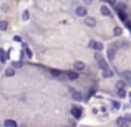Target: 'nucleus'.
<instances>
[{"mask_svg": "<svg viewBox=\"0 0 131 127\" xmlns=\"http://www.w3.org/2000/svg\"><path fill=\"white\" fill-rule=\"evenodd\" d=\"M70 112H71V115H73V119H77V121H80L81 115H83V109H81L80 105H73Z\"/></svg>", "mask_w": 131, "mask_h": 127, "instance_id": "nucleus-3", "label": "nucleus"}, {"mask_svg": "<svg viewBox=\"0 0 131 127\" xmlns=\"http://www.w3.org/2000/svg\"><path fill=\"white\" fill-rule=\"evenodd\" d=\"M115 12H116V15L119 17V19L125 22V20H128V13L126 12H123V10H118V9H115Z\"/></svg>", "mask_w": 131, "mask_h": 127, "instance_id": "nucleus-13", "label": "nucleus"}, {"mask_svg": "<svg viewBox=\"0 0 131 127\" xmlns=\"http://www.w3.org/2000/svg\"><path fill=\"white\" fill-rule=\"evenodd\" d=\"M113 33H115L116 37H119V35L123 33V29H121V27H115V30H113Z\"/></svg>", "mask_w": 131, "mask_h": 127, "instance_id": "nucleus-24", "label": "nucleus"}, {"mask_svg": "<svg viewBox=\"0 0 131 127\" xmlns=\"http://www.w3.org/2000/svg\"><path fill=\"white\" fill-rule=\"evenodd\" d=\"M121 77L129 84V82H131V70H125V72H121Z\"/></svg>", "mask_w": 131, "mask_h": 127, "instance_id": "nucleus-14", "label": "nucleus"}, {"mask_svg": "<svg viewBox=\"0 0 131 127\" xmlns=\"http://www.w3.org/2000/svg\"><path fill=\"white\" fill-rule=\"evenodd\" d=\"M83 3H85V5H91L93 0H83Z\"/></svg>", "mask_w": 131, "mask_h": 127, "instance_id": "nucleus-31", "label": "nucleus"}, {"mask_svg": "<svg viewBox=\"0 0 131 127\" xmlns=\"http://www.w3.org/2000/svg\"><path fill=\"white\" fill-rule=\"evenodd\" d=\"M86 13H88L86 5H80V7L75 9V15H77V17H86Z\"/></svg>", "mask_w": 131, "mask_h": 127, "instance_id": "nucleus-6", "label": "nucleus"}, {"mask_svg": "<svg viewBox=\"0 0 131 127\" xmlns=\"http://www.w3.org/2000/svg\"><path fill=\"white\" fill-rule=\"evenodd\" d=\"M73 69H75L77 72H81V70H85V64L81 62V60H77V62L73 64Z\"/></svg>", "mask_w": 131, "mask_h": 127, "instance_id": "nucleus-10", "label": "nucleus"}, {"mask_svg": "<svg viewBox=\"0 0 131 127\" xmlns=\"http://www.w3.org/2000/svg\"><path fill=\"white\" fill-rule=\"evenodd\" d=\"M85 25L95 27V25H96V19H93V17H85Z\"/></svg>", "mask_w": 131, "mask_h": 127, "instance_id": "nucleus-11", "label": "nucleus"}, {"mask_svg": "<svg viewBox=\"0 0 131 127\" xmlns=\"http://www.w3.org/2000/svg\"><path fill=\"white\" fill-rule=\"evenodd\" d=\"M100 2H101V3H106V0H100Z\"/></svg>", "mask_w": 131, "mask_h": 127, "instance_id": "nucleus-35", "label": "nucleus"}, {"mask_svg": "<svg viewBox=\"0 0 131 127\" xmlns=\"http://www.w3.org/2000/svg\"><path fill=\"white\" fill-rule=\"evenodd\" d=\"M71 99H73L75 102H80V100H83V95L78 90H71Z\"/></svg>", "mask_w": 131, "mask_h": 127, "instance_id": "nucleus-8", "label": "nucleus"}, {"mask_svg": "<svg viewBox=\"0 0 131 127\" xmlns=\"http://www.w3.org/2000/svg\"><path fill=\"white\" fill-rule=\"evenodd\" d=\"M100 13H101V15H105V17H111V9H110L106 3H103V5L100 7Z\"/></svg>", "mask_w": 131, "mask_h": 127, "instance_id": "nucleus-7", "label": "nucleus"}, {"mask_svg": "<svg viewBox=\"0 0 131 127\" xmlns=\"http://www.w3.org/2000/svg\"><path fill=\"white\" fill-rule=\"evenodd\" d=\"M5 75L7 77H13V75H15V67H8L5 70Z\"/></svg>", "mask_w": 131, "mask_h": 127, "instance_id": "nucleus-18", "label": "nucleus"}, {"mask_svg": "<svg viewBox=\"0 0 131 127\" xmlns=\"http://www.w3.org/2000/svg\"><path fill=\"white\" fill-rule=\"evenodd\" d=\"M12 67L20 69V67H23V62H22V60H18V62H13V64H12Z\"/></svg>", "mask_w": 131, "mask_h": 127, "instance_id": "nucleus-27", "label": "nucleus"}, {"mask_svg": "<svg viewBox=\"0 0 131 127\" xmlns=\"http://www.w3.org/2000/svg\"><path fill=\"white\" fill-rule=\"evenodd\" d=\"M28 19H30V13H28V12H27V10H25V12L22 13V20H23V22H27V20H28Z\"/></svg>", "mask_w": 131, "mask_h": 127, "instance_id": "nucleus-26", "label": "nucleus"}, {"mask_svg": "<svg viewBox=\"0 0 131 127\" xmlns=\"http://www.w3.org/2000/svg\"><path fill=\"white\" fill-rule=\"evenodd\" d=\"M108 59L111 60V62L115 60V47H110L108 49Z\"/></svg>", "mask_w": 131, "mask_h": 127, "instance_id": "nucleus-17", "label": "nucleus"}, {"mask_svg": "<svg viewBox=\"0 0 131 127\" xmlns=\"http://www.w3.org/2000/svg\"><path fill=\"white\" fill-rule=\"evenodd\" d=\"M116 87H118V89L126 87V80H118V82H116Z\"/></svg>", "mask_w": 131, "mask_h": 127, "instance_id": "nucleus-25", "label": "nucleus"}, {"mask_svg": "<svg viewBox=\"0 0 131 127\" xmlns=\"http://www.w3.org/2000/svg\"><path fill=\"white\" fill-rule=\"evenodd\" d=\"M23 52H25V55L28 57V59H32V57H33V52L28 49V45H27V44H23Z\"/></svg>", "mask_w": 131, "mask_h": 127, "instance_id": "nucleus-15", "label": "nucleus"}, {"mask_svg": "<svg viewBox=\"0 0 131 127\" xmlns=\"http://www.w3.org/2000/svg\"><path fill=\"white\" fill-rule=\"evenodd\" d=\"M106 2H108V3H111V5H113V7H115V5H116V0H106Z\"/></svg>", "mask_w": 131, "mask_h": 127, "instance_id": "nucleus-34", "label": "nucleus"}, {"mask_svg": "<svg viewBox=\"0 0 131 127\" xmlns=\"http://www.w3.org/2000/svg\"><path fill=\"white\" fill-rule=\"evenodd\" d=\"M95 89H90V90H88V95H86V100H90V97H93V95H95Z\"/></svg>", "mask_w": 131, "mask_h": 127, "instance_id": "nucleus-28", "label": "nucleus"}, {"mask_svg": "<svg viewBox=\"0 0 131 127\" xmlns=\"http://www.w3.org/2000/svg\"><path fill=\"white\" fill-rule=\"evenodd\" d=\"M0 72H2V70H0Z\"/></svg>", "mask_w": 131, "mask_h": 127, "instance_id": "nucleus-36", "label": "nucleus"}, {"mask_svg": "<svg viewBox=\"0 0 131 127\" xmlns=\"http://www.w3.org/2000/svg\"><path fill=\"white\" fill-rule=\"evenodd\" d=\"M125 25H126V29H128L129 32H131V20H129V19H128V20H125Z\"/></svg>", "mask_w": 131, "mask_h": 127, "instance_id": "nucleus-29", "label": "nucleus"}, {"mask_svg": "<svg viewBox=\"0 0 131 127\" xmlns=\"http://www.w3.org/2000/svg\"><path fill=\"white\" fill-rule=\"evenodd\" d=\"M116 125L118 127H129V122L125 117H119V119H116Z\"/></svg>", "mask_w": 131, "mask_h": 127, "instance_id": "nucleus-9", "label": "nucleus"}, {"mask_svg": "<svg viewBox=\"0 0 131 127\" xmlns=\"http://www.w3.org/2000/svg\"><path fill=\"white\" fill-rule=\"evenodd\" d=\"M115 9H118V10H123V12H126V10H128V7H126L125 3H118V2H116Z\"/></svg>", "mask_w": 131, "mask_h": 127, "instance_id": "nucleus-22", "label": "nucleus"}, {"mask_svg": "<svg viewBox=\"0 0 131 127\" xmlns=\"http://www.w3.org/2000/svg\"><path fill=\"white\" fill-rule=\"evenodd\" d=\"M119 107H121V104H119L118 100H113V102H111V109H113V111H118Z\"/></svg>", "mask_w": 131, "mask_h": 127, "instance_id": "nucleus-23", "label": "nucleus"}, {"mask_svg": "<svg viewBox=\"0 0 131 127\" xmlns=\"http://www.w3.org/2000/svg\"><path fill=\"white\" fill-rule=\"evenodd\" d=\"M50 75L53 79H58V80H63V77H65V72H61V70H57V69H50Z\"/></svg>", "mask_w": 131, "mask_h": 127, "instance_id": "nucleus-5", "label": "nucleus"}, {"mask_svg": "<svg viewBox=\"0 0 131 127\" xmlns=\"http://www.w3.org/2000/svg\"><path fill=\"white\" fill-rule=\"evenodd\" d=\"M13 40H15V42H22V37H18V35H15V37H13Z\"/></svg>", "mask_w": 131, "mask_h": 127, "instance_id": "nucleus-30", "label": "nucleus"}, {"mask_svg": "<svg viewBox=\"0 0 131 127\" xmlns=\"http://www.w3.org/2000/svg\"><path fill=\"white\" fill-rule=\"evenodd\" d=\"M95 59H96V62H98V67L101 69V70H106V69H110V64L106 62V59L101 55L100 52H95Z\"/></svg>", "mask_w": 131, "mask_h": 127, "instance_id": "nucleus-1", "label": "nucleus"}, {"mask_svg": "<svg viewBox=\"0 0 131 127\" xmlns=\"http://www.w3.org/2000/svg\"><path fill=\"white\" fill-rule=\"evenodd\" d=\"M88 47H90V49H93L95 52H101V50L105 49V45H103L101 42H96V40H90Z\"/></svg>", "mask_w": 131, "mask_h": 127, "instance_id": "nucleus-4", "label": "nucleus"}, {"mask_svg": "<svg viewBox=\"0 0 131 127\" xmlns=\"http://www.w3.org/2000/svg\"><path fill=\"white\" fill-rule=\"evenodd\" d=\"M126 95H128V94H126V89H125V87L118 89V97H119V99H125Z\"/></svg>", "mask_w": 131, "mask_h": 127, "instance_id": "nucleus-19", "label": "nucleus"}, {"mask_svg": "<svg viewBox=\"0 0 131 127\" xmlns=\"http://www.w3.org/2000/svg\"><path fill=\"white\" fill-rule=\"evenodd\" d=\"M0 30H2V32H7V30H8V22L2 20V22H0Z\"/></svg>", "mask_w": 131, "mask_h": 127, "instance_id": "nucleus-20", "label": "nucleus"}, {"mask_svg": "<svg viewBox=\"0 0 131 127\" xmlns=\"http://www.w3.org/2000/svg\"><path fill=\"white\" fill-rule=\"evenodd\" d=\"M125 119H126V121H128L129 124H131V114H128V115H125Z\"/></svg>", "mask_w": 131, "mask_h": 127, "instance_id": "nucleus-33", "label": "nucleus"}, {"mask_svg": "<svg viewBox=\"0 0 131 127\" xmlns=\"http://www.w3.org/2000/svg\"><path fill=\"white\" fill-rule=\"evenodd\" d=\"M7 59H8V52H7V50H3V49H0V62L5 64Z\"/></svg>", "mask_w": 131, "mask_h": 127, "instance_id": "nucleus-12", "label": "nucleus"}, {"mask_svg": "<svg viewBox=\"0 0 131 127\" xmlns=\"http://www.w3.org/2000/svg\"><path fill=\"white\" fill-rule=\"evenodd\" d=\"M7 10H8V5H7V3H5V5H2V12H7Z\"/></svg>", "mask_w": 131, "mask_h": 127, "instance_id": "nucleus-32", "label": "nucleus"}, {"mask_svg": "<svg viewBox=\"0 0 131 127\" xmlns=\"http://www.w3.org/2000/svg\"><path fill=\"white\" fill-rule=\"evenodd\" d=\"M110 77H113V70H110V69L103 70V79H110Z\"/></svg>", "mask_w": 131, "mask_h": 127, "instance_id": "nucleus-21", "label": "nucleus"}, {"mask_svg": "<svg viewBox=\"0 0 131 127\" xmlns=\"http://www.w3.org/2000/svg\"><path fill=\"white\" fill-rule=\"evenodd\" d=\"M3 127H17V122L12 121V119H7V121L3 122Z\"/></svg>", "mask_w": 131, "mask_h": 127, "instance_id": "nucleus-16", "label": "nucleus"}, {"mask_svg": "<svg viewBox=\"0 0 131 127\" xmlns=\"http://www.w3.org/2000/svg\"><path fill=\"white\" fill-rule=\"evenodd\" d=\"M65 79L67 80H70V82H75V80H78L80 79V74H78L77 70H65Z\"/></svg>", "mask_w": 131, "mask_h": 127, "instance_id": "nucleus-2", "label": "nucleus"}]
</instances>
